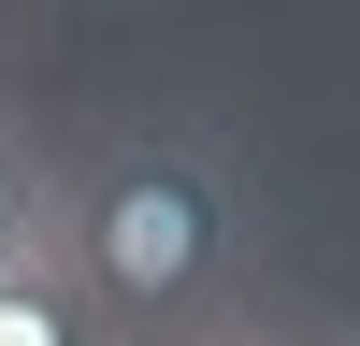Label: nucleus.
Returning <instances> with one entry per match:
<instances>
[{
    "mask_svg": "<svg viewBox=\"0 0 360 346\" xmlns=\"http://www.w3.org/2000/svg\"><path fill=\"white\" fill-rule=\"evenodd\" d=\"M173 346H288V332H274V317H245V303H231V317H202V332H173Z\"/></svg>",
    "mask_w": 360,
    "mask_h": 346,
    "instance_id": "20e7f679",
    "label": "nucleus"
},
{
    "mask_svg": "<svg viewBox=\"0 0 360 346\" xmlns=\"http://www.w3.org/2000/svg\"><path fill=\"white\" fill-rule=\"evenodd\" d=\"M288 346H360V332H288Z\"/></svg>",
    "mask_w": 360,
    "mask_h": 346,
    "instance_id": "39448f33",
    "label": "nucleus"
},
{
    "mask_svg": "<svg viewBox=\"0 0 360 346\" xmlns=\"http://www.w3.org/2000/svg\"><path fill=\"white\" fill-rule=\"evenodd\" d=\"M58 274L101 346H173L245 303V173L217 130H115L58 159Z\"/></svg>",
    "mask_w": 360,
    "mask_h": 346,
    "instance_id": "f257e3e1",
    "label": "nucleus"
},
{
    "mask_svg": "<svg viewBox=\"0 0 360 346\" xmlns=\"http://www.w3.org/2000/svg\"><path fill=\"white\" fill-rule=\"evenodd\" d=\"M58 245V159L0 115V260H44Z\"/></svg>",
    "mask_w": 360,
    "mask_h": 346,
    "instance_id": "7ed1b4c3",
    "label": "nucleus"
},
{
    "mask_svg": "<svg viewBox=\"0 0 360 346\" xmlns=\"http://www.w3.org/2000/svg\"><path fill=\"white\" fill-rule=\"evenodd\" d=\"M0 346H101V317H86V288L44 260H0Z\"/></svg>",
    "mask_w": 360,
    "mask_h": 346,
    "instance_id": "f03ea898",
    "label": "nucleus"
}]
</instances>
